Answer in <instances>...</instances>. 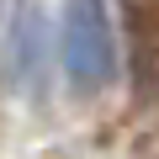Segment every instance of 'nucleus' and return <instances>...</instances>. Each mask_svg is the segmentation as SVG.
<instances>
[{"instance_id":"nucleus-2","label":"nucleus","mask_w":159,"mask_h":159,"mask_svg":"<svg viewBox=\"0 0 159 159\" xmlns=\"http://www.w3.org/2000/svg\"><path fill=\"white\" fill-rule=\"evenodd\" d=\"M6 69H11V85L37 101L43 96V74H48V48H43V11L37 0H21L16 16H11V43H6Z\"/></svg>"},{"instance_id":"nucleus-1","label":"nucleus","mask_w":159,"mask_h":159,"mask_svg":"<svg viewBox=\"0 0 159 159\" xmlns=\"http://www.w3.org/2000/svg\"><path fill=\"white\" fill-rule=\"evenodd\" d=\"M58 64L80 96H101L117 80V27H111L106 0H64Z\"/></svg>"}]
</instances>
